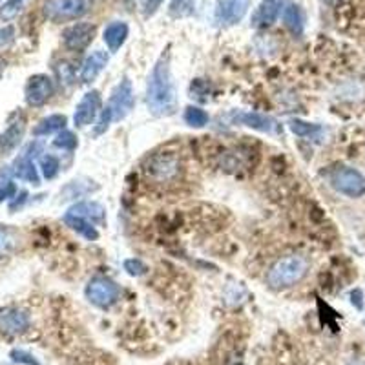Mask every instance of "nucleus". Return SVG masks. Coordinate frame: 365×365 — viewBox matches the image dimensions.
<instances>
[{
  "instance_id": "1",
  "label": "nucleus",
  "mask_w": 365,
  "mask_h": 365,
  "mask_svg": "<svg viewBox=\"0 0 365 365\" xmlns=\"http://www.w3.org/2000/svg\"><path fill=\"white\" fill-rule=\"evenodd\" d=\"M147 106L157 117H170L176 114L177 91L172 77L168 53H163L148 75Z\"/></svg>"
},
{
  "instance_id": "2",
  "label": "nucleus",
  "mask_w": 365,
  "mask_h": 365,
  "mask_svg": "<svg viewBox=\"0 0 365 365\" xmlns=\"http://www.w3.org/2000/svg\"><path fill=\"white\" fill-rule=\"evenodd\" d=\"M308 272L307 258L299 254H290L278 260L267 272V285L272 290L290 289L304 280Z\"/></svg>"
},
{
  "instance_id": "3",
  "label": "nucleus",
  "mask_w": 365,
  "mask_h": 365,
  "mask_svg": "<svg viewBox=\"0 0 365 365\" xmlns=\"http://www.w3.org/2000/svg\"><path fill=\"white\" fill-rule=\"evenodd\" d=\"M144 172L150 179L157 183H174L183 174V165L179 156L174 152H159L148 159Z\"/></svg>"
},
{
  "instance_id": "4",
  "label": "nucleus",
  "mask_w": 365,
  "mask_h": 365,
  "mask_svg": "<svg viewBox=\"0 0 365 365\" xmlns=\"http://www.w3.org/2000/svg\"><path fill=\"white\" fill-rule=\"evenodd\" d=\"M332 188L347 198H362L365 194V176L351 166H336L329 174Z\"/></svg>"
},
{
  "instance_id": "5",
  "label": "nucleus",
  "mask_w": 365,
  "mask_h": 365,
  "mask_svg": "<svg viewBox=\"0 0 365 365\" xmlns=\"http://www.w3.org/2000/svg\"><path fill=\"white\" fill-rule=\"evenodd\" d=\"M90 8V0H47L44 4V17L52 22H66L84 17Z\"/></svg>"
},
{
  "instance_id": "6",
  "label": "nucleus",
  "mask_w": 365,
  "mask_h": 365,
  "mask_svg": "<svg viewBox=\"0 0 365 365\" xmlns=\"http://www.w3.org/2000/svg\"><path fill=\"white\" fill-rule=\"evenodd\" d=\"M86 298L91 305L99 308H110L121 296V289L114 280L105 278V276H97L90 283L86 285L84 290Z\"/></svg>"
},
{
  "instance_id": "7",
  "label": "nucleus",
  "mask_w": 365,
  "mask_h": 365,
  "mask_svg": "<svg viewBox=\"0 0 365 365\" xmlns=\"http://www.w3.org/2000/svg\"><path fill=\"white\" fill-rule=\"evenodd\" d=\"M43 150V144L40 142H31L26 150L22 152V156L13 163L11 170H13V176L19 177L22 181H28V183H33L38 185L40 183V177H38L37 166H35V157L37 154H40Z\"/></svg>"
},
{
  "instance_id": "8",
  "label": "nucleus",
  "mask_w": 365,
  "mask_h": 365,
  "mask_svg": "<svg viewBox=\"0 0 365 365\" xmlns=\"http://www.w3.org/2000/svg\"><path fill=\"white\" fill-rule=\"evenodd\" d=\"M53 94H55V84L47 75H38L29 77L28 84H26V103L33 108H38V106H44L47 100L52 99Z\"/></svg>"
},
{
  "instance_id": "9",
  "label": "nucleus",
  "mask_w": 365,
  "mask_h": 365,
  "mask_svg": "<svg viewBox=\"0 0 365 365\" xmlns=\"http://www.w3.org/2000/svg\"><path fill=\"white\" fill-rule=\"evenodd\" d=\"M252 0H219L214 11V19L219 26H234L247 15Z\"/></svg>"
},
{
  "instance_id": "10",
  "label": "nucleus",
  "mask_w": 365,
  "mask_h": 365,
  "mask_svg": "<svg viewBox=\"0 0 365 365\" xmlns=\"http://www.w3.org/2000/svg\"><path fill=\"white\" fill-rule=\"evenodd\" d=\"M108 108L112 110V114H114V121H123V119L132 112L133 88L130 79L124 77L123 81L115 86V90L112 91V97H110Z\"/></svg>"
},
{
  "instance_id": "11",
  "label": "nucleus",
  "mask_w": 365,
  "mask_h": 365,
  "mask_svg": "<svg viewBox=\"0 0 365 365\" xmlns=\"http://www.w3.org/2000/svg\"><path fill=\"white\" fill-rule=\"evenodd\" d=\"M228 121L230 124H241V126L263 133H274L280 130V124L276 119L265 114H256V112H232V114H228Z\"/></svg>"
},
{
  "instance_id": "12",
  "label": "nucleus",
  "mask_w": 365,
  "mask_h": 365,
  "mask_svg": "<svg viewBox=\"0 0 365 365\" xmlns=\"http://www.w3.org/2000/svg\"><path fill=\"white\" fill-rule=\"evenodd\" d=\"M100 106H103V97L97 90H91L79 100V105L75 108V114H73V123H75L77 128H84L88 124H91L97 119L100 112Z\"/></svg>"
},
{
  "instance_id": "13",
  "label": "nucleus",
  "mask_w": 365,
  "mask_h": 365,
  "mask_svg": "<svg viewBox=\"0 0 365 365\" xmlns=\"http://www.w3.org/2000/svg\"><path fill=\"white\" fill-rule=\"evenodd\" d=\"M95 37V26L88 22H77L62 31V40L68 50L81 52L91 44Z\"/></svg>"
},
{
  "instance_id": "14",
  "label": "nucleus",
  "mask_w": 365,
  "mask_h": 365,
  "mask_svg": "<svg viewBox=\"0 0 365 365\" xmlns=\"http://www.w3.org/2000/svg\"><path fill=\"white\" fill-rule=\"evenodd\" d=\"M29 329V316L20 308L4 307L0 308V331L10 336L22 334Z\"/></svg>"
},
{
  "instance_id": "15",
  "label": "nucleus",
  "mask_w": 365,
  "mask_h": 365,
  "mask_svg": "<svg viewBox=\"0 0 365 365\" xmlns=\"http://www.w3.org/2000/svg\"><path fill=\"white\" fill-rule=\"evenodd\" d=\"M285 8V0H261L260 6L252 15V26L254 28H271L276 20L280 19Z\"/></svg>"
},
{
  "instance_id": "16",
  "label": "nucleus",
  "mask_w": 365,
  "mask_h": 365,
  "mask_svg": "<svg viewBox=\"0 0 365 365\" xmlns=\"http://www.w3.org/2000/svg\"><path fill=\"white\" fill-rule=\"evenodd\" d=\"M24 132H26V119L24 115H17L15 121L8 124V128L0 133V154L8 156L19 147L24 139Z\"/></svg>"
},
{
  "instance_id": "17",
  "label": "nucleus",
  "mask_w": 365,
  "mask_h": 365,
  "mask_svg": "<svg viewBox=\"0 0 365 365\" xmlns=\"http://www.w3.org/2000/svg\"><path fill=\"white\" fill-rule=\"evenodd\" d=\"M106 64H108V53L103 52V50H95L91 55H88L81 68V81L84 84H90L94 82L97 77L100 75V71L105 70Z\"/></svg>"
},
{
  "instance_id": "18",
  "label": "nucleus",
  "mask_w": 365,
  "mask_h": 365,
  "mask_svg": "<svg viewBox=\"0 0 365 365\" xmlns=\"http://www.w3.org/2000/svg\"><path fill=\"white\" fill-rule=\"evenodd\" d=\"M68 212L81 216V218L88 219L94 225H105L106 223V209L97 201H81V203L73 204Z\"/></svg>"
},
{
  "instance_id": "19",
  "label": "nucleus",
  "mask_w": 365,
  "mask_h": 365,
  "mask_svg": "<svg viewBox=\"0 0 365 365\" xmlns=\"http://www.w3.org/2000/svg\"><path fill=\"white\" fill-rule=\"evenodd\" d=\"M128 33H130L128 24L123 22V20H115V22H112L106 26L103 38H105V43H106V46H108L110 52L115 53L121 50V46H123L124 43H126Z\"/></svg>"
},
{
  "instance_id": "20",
  "label": "nucleus",
  "mask_w": 365,
  "mask_h": 365,
  "mask_svg": "<svg viewBox=\"0 0 365 365\" xmlns=\"http://www.w3.org/2000/svg\"><path fill=\"white\" fill-rule=\"evenodd\" d=\"M62 219H64V223H66L71 230H75L77 234H81V236L86 237L88 241H95V239L99 237V232H97L95 225L90 223L88 219L81 218V216H75V214L66 212Z\"/></svg>"
},
{
  "instance_id": "21",
  "label": "nucleus",
  "mask_w": 365,
  "mask_h": 365,
  "mask_svg": "<svg viewBox=\"0 0 365 365\" xmlns=\"http://www.w3.org/2000/svg\"><path fill=\"white\" fill-rule=\"evenodd\" d=\"M68 119L66 115L61 114H53L44 117L43 121H38V124L33 128L35 137H44V135H50V133L61 132V130L66 128Z\"/></svg>"
},
{
  "instance_id": "22",
  "label": "nucleus",
  "mask_w": 365,
  "mask_h": 365,
  "mask_svg": "<svg viewBox=\"0 0 365 365\" xmlns=\"http://www.w3.org/2000/svg\"><path fill=\"white\" fill-rule=\"evenodd\" d=\"M283 22L285 26L292 31L295 35L304 33V26H305V17L304 11L298 4H287L283 8Z\"/></svg>"
},
{
  "instance_id": "23",
  "label": "nucleus",
  "mask_w": 365,
  "mask_h": 365,
  "mask_svg": "<svg viewBox=\"0 0 365 365\" xmlns=\"http://www.w3.org/2000/svg\"><path fill=\"white\" fill-rule=\"evenodd\" d=\"M289 128L290 132L296 133L298 137H307V139H318L322 137L323 133V128L320 126V124L307 123V121H301V119H290Z\"/></svg>"
},
{
  "instance_id": "24",
  "label": "nucleus",
  "mask_w": 365,
  "mask_h": 365,
  "mask_svg": "<svg viewBox=\"0 0 365 365\" xmlns=\"http://www.w3.org/2000/svg\"><path fill=\"white\" fill-rule=\"evenodd\" d=\"M183 119H185V123L188 124V126H192V128H203V126L209 124L210 117L203 108H200V106H188V108L185 110Z\"/></svg>"
},
{
  "instance_id": "25",
  "label": "nucleus",
  "mask_w": 365,
  "mask_h": 365,
  "mask_svg": "<svg viewBox=\"0 0 365 365\" xmlns=\"http://www.w3.org/2000/svg\"><path fill=\"white\" fill-rule=\"evenodd\" d=\"M198 11V0H174L170 4V15L176 19L190 17Z\"/></svg>"
},
{
  "instance_id": "26",
  "label": "nucleus",
  "mask_w": 365,
  "mask_h": 365,
  "mask_svg": "<svg viewBox=\"0 0 365 365\" xmlns=\"http://www.w3.org/2000/svg\"><path fill=\"white\" fill-rule=\"evenodd\" d=\"M59 168H61V163L55 156L46 154L40 157V172H43L44 179H53L59 174Z\"/></svg>"
},
{
  "instance_id": "27",
  "label": "nucleus",
  "mask_w": 365,
  "mask_h": 365,
  "mask_svg": "<svg viewBox=\"0 0 365 365\" xmlns=\"http://www.w3.org/2000/svg\"><path fill=\"white\" fill-rule=\"evenodd\" d=\"M55 73H57V79L62 86H71L75 82V70H73L70 62H59L55 66Z\"/></svg>"
},
{
  "instance_id": "28",
  "label": "nucleus",
  "mask_w": 365,
  "mask_h": 365,
  "mask_svg": "<svg viewBox=\"0 0 365 365\" xmlns=\"http://www.w3.org/2000/svg\"><path fill=\"white\" fill-rule=\"evenodd\" d=\"M15 247V232L8 225H0V256H6Z\"/></svg>"
},
{
  "instance_id": "29",
  "label": "nucleus",
  "mask_w": 365,
  "mask_h": 365,
  "mask_svg": "<svg viewBox=\"0 0 365 365\" xmlns=\"http://www.w3.org/2000/svg\"><path fill=\"white\" fill-rule=\"evenodd\" d=\"M77 137H75V133L73 132H68V130H62L61 133L57 135V139L53 141V147L55 148H61V150H75L77 148Z\"/></svg>"
},
{
  "instance_id": "30",
  "label": "nucleus",
  "mask_w": 365,
  "mask_h": 365,
  "mask_svg": "<svg viewBox=\"0 0 365 365\" xmlns=\"http://www.w3.org/2000/svg\"><path fill=\"white\" fill-rule=\"evenodd\" d=\"M24 0H8L2 8H0V19L2 20H13L19 11L22 10Z\"/></svg>"
},
{
  "instance_id": "31",
  "label": "nucleus",
  "mask_w": 365,
  "mask_h": 365,
  "mask_svg": "<svg viewBox=\"0 0 365 365\" xmlns=\"http://www.w3.org/2000/svg\"><path fill=\"white\" fill-rule=\"evenodd\" d=\"M11 360L15 362V364H26V365H40V362L35 358L33 355H29V352L22 351V349H13L11 351Z\"/></svg>"
},
{
  "instance_id": "32",
  "label": "nucleus",
  "mask_w": 365,
  "mask_h": 365,
  "mask_svg": "<svg viewBox=\"0 0 365 365\" xmlns=\"http://www.w3.org/2000/svg\"><path fill=\"white\" fill-rule=\"evenodd\" d=\"M124 271L130 276H142L147 272V265L141 260H126L124 261Z\"/></svg>"
},
{
  "instance_id": "33",
  "label": "nucleus",
  "mask_w": 365,
  "mask_h": 365,
  "mask_svg": "<svg viewBox=\"0 0 365 365\" xmlns=\"http://www.w3.org/2000/svg\"><path fill=\"white\" fill-rule=\"evenodd\" d=\"M15 194H17V186H15L13 181L8 183V185H0V203L10 200V198H15Z\"/></svg>"
},
{
  "instance_id": "34",
  "label": "nucleus",
  "mask_w": 365,
  "mask_h": 365,
  "mask_svg": "<svg viewBox=\"0 0 365 365\" xmlns=\"http://www.w3.org/2000/svg\"><path fill=\"white\" fill-rule=\"evenodd\" d=\"M163 0H148L147 2V15H150V13H154V11L157 10V6L161 4Z\"/></svg>"
},
{
  "instance_id": "35",
  "label": "nucleus",
  "mask_w": 365,
  "mask_h": 365,
  "mask_svg": "<svg viewBox=\"0 0 365 365\" xmlns=\"http://www.w3.org/2000/svg\"><path fill=\"white\" fill-rule=\"evenodd\" d=\"M6 68H8V61H6V59L0 57V75H2V73H4Z\"/></svg>"
},
{
  "instance_id": "36",
  "label": "nucleus",
  "mask_w": 365,
  "mask_h": 365,
  "mask_svg": "<svg viewBox=\"0 0 365 365\" xmlns=\"http://www.w3.org/2000/svg\"><path fill=\"white\" fill-rule=\"evenodd\" d=\"M325 2H327L329 6H338L340 2H342V0H325Z\"/></svg>"
}]
</instances>
